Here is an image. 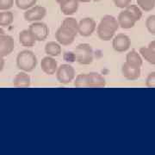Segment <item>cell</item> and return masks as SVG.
I'll list each match as a JSON object with an SVG mask.
<instances>
[{
    "mask_svg": "<svg viewBox=\"0 0 155 155\" xmlns=\"http://www.w3.org/2000/svg\"><path fill=\"white\" fill-rule=\"evenodd\" d=\"M119 28V23L116 17L106 15L101 19L97 26L98 37L103 41H110Z\"/></svg>",
    "mask_w": 155,
    "mask_h": 155,
    "instance_id": "1",
    "label": "cell"
},
{
    "mask_svg": "<svg viewBox=\"0 0 155 155\" xmlns=\"http://www.w3.org/2000/svg\"><path fill=\"white\" fill-rule=\"evenodd\" d=\"M37 65V59L32 51L24 50L18 54L17 57V67L24 72H31Z\"/></svg>",
    "mask_w": 155,
    "mask_h": 155,
    "instance_id": "2",
    "label": "cell"
},
{
    "mask_svg": "<svg viewBox=\"0 0 155 155\" xmlns=\"http://www.w3.org/2000/svg\"><path fill=\"white\" fill-rule=\"evenodd\" d=\"M75 61L82 65H90L93 61V50L87 43L79 44L74 50Z\"/></svg>",
    "mask_w": 155,
    "mask_h": 155,
    "instance_id": "3",
    "label": "cell"
},
{
    "mask_svg": "<svg viewBox=\"0 0 155 155\" xmlns=\"http://www.w3.org/2000/svg\"><path fill=\"white\" fill-rule=\"evenodd\" d=\"M75 77L74 68L67 64L61 65L57 71V79L62 84H68Z\"/></svg>",
    "mask_w": 155,
    "mask_h": 155,
    "instance_id": "4",
    "label": "cell"
},
{
    "mask_svg": "<svg viewBox=\"0 0 155 155\" xmlns=\"http://www.w3.org/2000/svg\"><path fill=\"white\" fill-rule=\"evenodd\" d=\"M28 29L33 34L36 41H42L46 40L49 34L48 27L44 22H34L29 25Z\"/></svg>",
    "mask_w": 155,
    "mask_h": 155,
    "instance_id": "5",
    "label": "cell"
},
{
    "mask_svg": "<svg viewBox=\"0 0 155 155\" xmlns=\"http://www.w3.org/2000/svg\"><path fill=\"white\" fill-rule=\"evenodd\" d=\"M47 14V10L42 6H33L24 13V19L28 22H36L43 19Z\"/></svg>",
    "mask_w": 155,
    "mask_h": 155,
    "instance_id": "6",
    "label": "cell"
},
{
    "mask_svg": "<svg viewBox=\"0 0 155 155\" xmlns=\"http://www.w3.org/2000/svg\"><path fill=\"white\" fill-rule=\"evenodd\" d=\"M96 22L94 19L85 17L80 20L78 25V33H79L82 36H90L96 29Z\"/></svg>",
    "mask_w": 155,
    "mask_h": 155,
    "instance_id": "7",
    "label": "cell"
},
{
    "mask_svg": "<svg viewBox=\"0 0 155 155\" xmlns=\"http://www.w3.org/2000/svg\"><path fill=\"white\" fill-rule=\"evenodd\" d=\"M77 35V34L72 32V30L68 29L64 27H61L57 30L55 34L56 40L58 41L59 43L64 46H68V45L72 44L74 41L75 36Z\"/></svg>",
    "mask_w": 155,
    "mask_h": 155,
    "instance_id": "8",
    "label": "cell"
},
{
    "mask_svg": "<svg viewBox=\"0 0 155 155\" xmlns=\"http://www.w3.org/2000/svg\"><path fill=\"white\" fill-rule=\"evenodd\" d=\"M130 45H131L130 38L124 34L117 35L114 38L113 42H112L113 48L116 50V52H119V53L126 52L130 48Z\"/></svg>",
    "mask_w": 155,
    "mask_h": 155,
    "instance_id": "9",
    "label": "cell"
},
{
    "mask_svg": "<svg viewBox=\"0 0 155 155\" xmlns=\"http://www.w3.org/2000/svg\"><path fill=\"white\" fill-rule=\"evenodd\" d=\"M15 48V42L10 35H0V56L5 57L11 54Z\"/></svg>",
    "mask_w": 155,
    "mask_h": 155,
    "instance_id": "10",
    "label": "cell"
},
{
    "mask_svg": "<svg viewBox=\"0 0 155 155\" xmlns=\"http://www.w3.org/2000/svg\"><path fill=\"white\" fill-rule=\"evenodd\" d=\"M117 21L119 23V26L121 28H125V29L133 28L137 22L133 15L127 10L121 11L119 13Z\"/></svg>",
    "mask_w": 155,
    "mask_h": 155,
    "instance_id": "11",
    "label": "cell"
},
{
    "mask_svg": "<svg viewBox=\"0 0 155 155\" xmlns=\"http://www.w3.org/2000/svg\"><path fill=\"white\" fill-rule=\"evenodd\" d=\"M122 75L128 80H135L140 77V67H136L125 62L122 67Z\"/></svg>",
    "mask_w": 155,
    "mask_h": 155,
    "instance_id": "12",
    "label": "cell"
},
{
    "mask_svg": "<svg viewBox=\"0 0 155 155\" xmlns=\"http://www.w3.org/2000/svg\"><path fill=\"white\" fill-rule=\"evenodd\" d=\"M41 67L46 74L53 75L57 71V61L52 57H45L41 62Z\"/></svg>",
    "mask_w": 155,
    "mask_h": 155,
    "instance_id": "13",
    "label": "cell"
},
{
    "mask_svg": "<svg viewBox=\"0 0 155 155\" xmlns=\"http://www.w3.org/2000/svg\"><path fill=\"white\" fill-rule=\"evenodd\" d=\"M78 0H65L61 3V11L65 15H72L76 13L78 9Z\"/></svg>",
    "mask_w": 155,
    "mask_h": 155,
    "instance_id": "14",
    "label": "cell"
},
{
    "mask_svg": "<svg viewBox=\"0 0 155 155\" xmlns=\"http://www.w3.org/2000/svg\"><path fill=\"white\" fill-rule=\"evenodd\" d=\"M19 41L23 47H33L36 42V39L29 29H24L19 34Z\"/></svg>",
    "mask_w": 155,
    "mask_h": 155,
    "instance_id": "15",
    "label": "cell"
},
{
    "mask_svg": "<svg viewBox=\"0 0 155 155\" xmlns=\"http://www.w3.org/2000/svg\"><path fill=\"white\" fill-rule=\"evenodd\" d=\"M13 84L16 87H21V88L28 87L30 85V77H29V75L24 72L17 73L16 77L14 78Z\"/></svg>",
    "mask_w": 155,
    "mask_h": 155,
    "instance_id": "16",
    "label": "cell"
},
{
    "mask_svg": "<svg viewBox=\"0 0 155 155\" xmlns=\"http://www.w3.org/2000/svg\"><path fill=\"white\" fill-rule=\"evenodd\" d=\"M126 62L129 65L136 67H140L142 65V59L135 50H131L126 56Z\"/></svg>",
    "mask_w": 155,
    "mask_h": 155,
    "instance_id": "17",
    "label": "cell"
},
{
    "mask_svg": "<svg viewBox=\"0 0 155 155\" xmlns=\"http://www.w3.org/2000/svg\"><path fill=\"white\" fill-rule=\"evenodd\" d=\"M45 52L48 55L52 57L59 56L61 54V47L59 43L55 41H49L46 44L45 47Z\"/></svg>",
    "mask_w": 155,
    "mask_h": 155,
    "instance_id": "18",
    "label": "cell"
},
{
    "mask_svg": "<svg viewBox=\"0 0 155 155\" xmlns=\"http://www.w3.org/2000/svg\"><path fill=\"white\" fill-rule=\"evenodd\" d=\"M90 76H91V87L100 88V87L105 86V79L101 74L97 73V72H91Z\"/></svg>",
    "mask_w": 155,
    "mask_h": 155,
    "instance_id": "19",
    "label": "cell"
},
{
    "mask_svg": "<svg viewBox=\"0 0 155 155\" xmlns=\"http://www.w3.org/2000/svg\"><path fill=\"white\" fill-rule=\"evenodd\" d=\"M14 21V15L11 11H4L0 12V26L8 27Z\"/></svg>",
    "mask_w": 155,
    "mask_h": 155,
    "instance_id": "20",
    "label": "cell"
},
{
    "mask_svg": "<svg viewBox=\"0 0 155 155\" xmlns=\"http://www.w3.org/2000/svg\"><path fill=\"white\" fill-rule=\"evenodd\" d=\"M140 54L145 59V61L149 62L150 64L155 65V51L149 48L148 47H142L140 48Z\"/></svg>",
    "mask_w": 155,
    "mask_h": 155,
    "instance_id": "21",
    "label": "cell"
},
{
    "mask_svg": "<svg viewBox=\"0 0 155 155\" xmlns=\"http://www.w3.org/2000/svg\"><path fill=\"white\" fill-rule=\"evenodd\" d=\"M74 85L76 87H91V76H90V73L79 74L76 78Z\"/></svg>",
    "mask_w": 155,
    "mask_h": 155,
    "instance_id": "22",
    "label": "cell"
},
{
    "mask_svg": "<svg viewBox=\"0 0 155 155\" xmlns=\"http://www.w3.org/2000/svg\"><path fill=\"white\" fill-rule=\"evenodd\" d=\"M78 22H77V20L75 18L67 17L63 21L61 27L68 28V29L72 30V32L78 34Z\"/></svg>",
    "mask_w": 155,
    "mask_h": 155,
    "instance_id": "23",
    "label": "cell"
},
{
    "mask_svg": "<svg viewBox=\"0 0 155 155\" xmlns=\"http://www.w3.org/2000/svg\"><path fill=\"white\" fill-rule=\"evenodd\" d=\"M37 0H15L16 5L23 11H27L28 9L35 6Z\"/></svg>",
    "mask_w": 155,
    "mask_h": 155,
    "instance_id": "24",
    "label": "cell"
},
{
    "mask_svg": "<svg viewBox=\"0 0 155 155\" xmlns=\"http://www.w3.org/2000/svg\"><path fill=\"white\" fill-rule=\"evenodd\" d=\"M138 6L145 11H151L155 7V0H136Z\"/></svg>",
    "mask_w": 155,
    "mask_h": 155,
    "instance_id": "25",
    "label": "cell"
},
{
    "mask_svg": "<svg viewBox=\"0 0 155 155\" xmlns=\"http://www.w3.org/2000/svg\"><path fill=\"white\" fill-rule=\"evenodd\" d=\"M126 10L129 11L132 15H133L134 18L136 19V21L140 20V18L142 17V11L140 9V7L135 5H129L126 7Z\"/></svg>",
    "mask_w": 155,
    "mask_h": 155,
    "instance_id": "26",
    "label": "cell"
},
{
    "mask_svg": "<svg viewBox=\"0 0 155 155\" xmlns=\"http://www.w3.org/2000/svg\"><path fill=\"white\" fill-rule=\"evenodd\" d=\"M146 27L149 33L155 35V15H152L147 18L146 20Z\"/></svg>",
    "mask_w": 155,
    "mask_h": 155,
    "instance_id": "27",
    "label": "cell"
},
{
    "mask_svg": "<svg viewBox=\"0 0 155 155\" xmlns=\"http://www.w3.org/2000/svg\"><path fill=\"white\" fill-rule=\"evenodd\" d=\"M14 5V0H0V10L8 11Z\"/></svg>",
    "mask_w": 155,
    "mask_h": 155,
    "instance_id": "28",
    "label": "cell"
},
{
    "mask_svg": "<svg viewBox=\"0 0 155 155\" xmlns=\"http://www.w3.org/2000/svg\"><path fill=\"white\" fill-rule=\"evenodd\" d=\"M146 85L149 88H155V72L150 73L147 78Z\"/></svg>",
    "mask_w": 155,
    "mask_h": 155,
    "instance_id": "29",
    "label": "cell"
},
{
    "mask_svg": "<svg viewBox=\"0 0 155 155\" xmlns=\"http://www.w3.org/2000/svg\"><path fill=\"white\" fill-rule=\"evenodd\" d=\"M113 1H114L115 5L121 9H124L127 7L132 2V0H113Z\"/></svg>",
    "mask_w": 155,
    "mask_h": 155,
    "instance_id": "30",
    "label": "cell"
},
{
    "mask_svg": "<svg viewBox=\"0 0 155 155\" xmlns=\"http://www.w3.org/2000/svg\"><path fill=\"white\" fill-rule=\"evenodd\" d=\"M4 67H5V60H4V57L0 56V72L3 71Z\"/></svg>",
    "mask_w": 155,
    "mask_h": 155,
    "instance_id": "31",
    "label": "cell"
},
{
    "mask_svg": "<svg viewBox=\"0 0 155 155\" xmlns=\"http://www.w3.org/2000/svg\"><path fill=\"white\" fill-rule=\"evenodd\" d=\"M148 48H151V49H153V51H155V41H151L148 45Z\"/></svg>",
    "mask_w": 155,
    "mask_h": 155,
    "instance_id": "32",
    "label": "cell"
},
{
    "mask_svg": "<svg viewBox=\"0 0 155 155\" xmlns=\"http://www.w3.org/2000/svg\"><path fill=\"white\" fill-rule=\"evenodd\" d=\"M5 35V30L2 28H0V35Z\"/></svg>",
    "mask_w": 155,
    "mask_h": 155,
    "instance_id": "33",
    "label": "cell"
},
{
    "mask_svg": "<svg viewBox=\"0 0 155 155\" xmlns=\"http://www.w3.org/2000/svg\"><path fill=\"white\" fill-rule=\"evenodd\" d=\"M79 2H83V3H89V2H91V0H78Z\"/></svg>",
    "mask_w": 155,
    "mask_h": 155,
    "instance_id": "34",
    "label": "cell"
},
{
    "mask_svg": "<svg viewBox=\"0 0 155 155\" xmlns=\"http://www.w3.org/2000/svg\"><path fill=\"white\" fill-rule=\"evenodd\" d=\"M55 1L57 2V3L61 4V3H62V2H63V1H65V0H55Z\"/></svg>",
    "mask_w": 155,
    "mask_h": 155,
    "instance_id": "35",
    "label": "cell"
},
{
    "mask_svg": "<svg viewBox=\"0 0 155 155\" xmlns=\"http://www.w3.org/2000/svg\"><path fill=\"white\" fill-rule=\"evenodd\" d=\"M91 1H95V2H98V1H101V0H91Z\"/></svg>",
    "mask_w": 155,
    "mask_h": 155,
    "instance_id": "36",
    "label": "cell"
}]
</instances>
